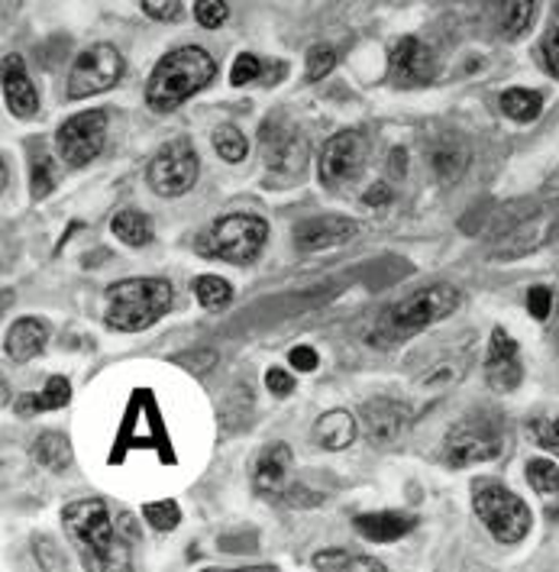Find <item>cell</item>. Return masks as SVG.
Listing matches in <instances>:
<instances>
[{
	"instance_id": "obj_1",
	"label": "cell",
	"mask_w": 559,
	"mask_h": 572,
	"mask_svg": "<svg viewBox=\"0 0 559 572\" xmlns=\"http://www.w3.org/2000/svg\"><path fill=\"white\" fill-rule=\"evenodd\" d=\"M62 521H66L69 540L74 544L81 563L88 570L117 572L130 567V550L124 547V540H120V534H117L104 501H71L69 507L62 511Z\"/></svg>"
},
{
	"instance_id": "obj_2",
	"label": "cell",
	"mask_w": 559,
	"mask_h": 572,
	"mask_svg": "<svg viewBox=\"0 0 559 572\" xmlns=\"http://www.w3.org/2000/svg\"><path fill=\"white\" fill-rule=\"evenodd\" d=\"M213 74H217V62L210 59L208 49L182 46L155 66V72L145 84V104L159 114H168L178 104H185L191 94L208 87Z\"/></svg>"
},
{
	"instance_id": "obj_3",
	"label": "cell",
	"mask_w": 559,
	"mask_h": 572,
	"mask_svg": "<svg viewBox=\"0 0 559 572\" xmlns=\"http://www.w3.org/2000/svg\"><path fill=\"white\" fill-rule=\"evenodd\" d=\"M172 285L162 279H127L107 288V327L137 334L172 307Z\"/></svg>"
},
{
	"instance_id": "obj_4",
	"label": "cell",
	"mask_w": 559,
	"mask_h": 572,
	"mask_svg": "<svg viewBox=\"0 0 559 572\" xmlns=\"http://www.w3.org/2000/svg\"><path fill=\"white\" fill-rule=\"evenodd\" d=\"M463 304L459 288L453 285H430L420 288L415 294H408L405 301L392 304L382 320H379V334H388L392 340L411 337L427 330L436 320H446L456 307Z\"/></svg>"
},
{
	"instance_id": "obj_5",
	"label": "cell",
	"mask_w": 559,
	"mask_h": 572,
	"mask_svg": "<svg viewBox=\"0 0 559 572\" xmlns=\"http://www.w3.org/2000/svg\"><path fill=\"white\" fill-rule=\"evenodd\" d=\"M269 236V223L256 214H230L220 217L208 233L201 236V253L233 262V266H246L253 262Z\"/></svg>"
},
{
	"instance_id": "obj_6",
	"label": "cell",
	"mask_w": 559,
	"mask_h": 572,
	"mask_svg": "<svg viewBox=\"0 0 559 572\" xmlns=\"http://www.w3.org/2000/svg\"><path fill=\"white\" fill-rule=\"evenodd\" d=\"M307 140L301 130L288 127L281 117H269L263 124V159H266V172H269V182L276 188H291L294 182L304 178L307 172ZM269 185V188H272Z\"/></svg>"
},
{
	"instance_id": "obj_7",
	"label": "cell",
	"mask_w": 559,
	"mask_h": 572,
	"mask_svg": "<svg viewBox=\"0 0 559 572\" xmlns=\"http://www.w3.org/2000/svg\"><path fill=\"white\" fill-rule=\"evenodd\" d=\"M473 507L498 544H521L531 530V507L498 482L476 486Z\"/></svg>"
},
{
	"instance_id": "obj_8",
	"label": "cell",
	"mask_w": 559,
	"mask_h": 572,
	"mask_svg": "<svg viewBox=\"0 0 559 572\" xmlns=\"http://www.w3.org/2000/svg\"><path fill=\"white\" fill-rule=\"evenodd\" d=\"M149 185L155 195L162 198H182L188 195L195 185H198V175H201V162H198V152L188 140H172L165 143L149 162Z\"/></svg>"
},
{
	"instance_id": "obj_9",
	"label": "cell",
	"mask_w": 559,
	"mask_h": 572,
	"mask_svg": "<svg viewBox=\"0 0 559 572\" xmlns=\"http://www.w3.org/2000/svg\"><path fill=\"white\" fill-rule=\"evenodd\" d=\"M124 56L101 43V46H91L84 49L69 72V97L71 101H81V97H91V94H101V91H110L120 78H124Z\"/></svg>"
},
{
	"instance_id": "obj_10",
	"label": "cell",
	"mask_w": 559,
	"mask_h": 572,
	"mask_svg": "<svg viewBox=\"0 0 559 572\" xmlns=\"http://www.w3.org/2000/svg\"><path fill=\"white\" fill-rule=\"evenodd\" d=\"M104 143H107V114H104V110L74 114V117H69V120L59 127V133H56L59 159H62L69 168H81V165H88L91 159H97Z\"/></svg>"
},
{
	"instance_id": "obj_11",
	"label": "cell",
	"mask_w": 559,
	"mask_h": 572,
	"mask_svg": "<svg viewBox=\"0 0 559 572\" xmlns=\"http://www.w3.org/2000/svg\"><path fill=\"white\" fill-rule=\"evenodd\" d=\"M501 453V433L486 418H466L453 424L446 433L443 456L450 466H469V463H489Z\"/></svg>"
},
{
	"instance_id": "obj_12",
	"label": "cell",
	"mask_w": 559,
	"mask_h": 572,
	"mask_svg": "<svg viewBox=\"0 0 559 572\" xmlns=\"http://www.w3.org/2000/svg\"><path fill=\"white\" fill-rule=\"evenodd\" d=\"M365 168V145L359 140V133H337L324 143L321 152V165L317 175L327 188H343L356 182Z\"/></svg>"
},
{
	"instance_id": "obj_13",
	"label": "cell",
	"mask_w": 559,
	"mask_h": 572,
	"mask_svg": "<svg viewBox=\"0 0 559 572\" xmlns=\"http://www.w3.org/2000/svg\"><path fill=\"white\" fill-rule=\"evenodd\" d=\"M388 78L398 87H420L436 78V56L420 43L418 36H401L388 56Z\"/></svg>"
},
{
	"instance_id": "obj_14",
	"label": "cell",
	"mask_w": 559,
	"mask_h": 572,
	"mask_svg": "<svg viewBox=\"0 0 559 572\" xmlns=\"http://www.w3.org/2000/svg\"><path fill=\"white\" fill-rule=\"evenodd\" d=\"M559 230V217L557 214H537L524 223H517L514 230L504 233L501 246L491 253L494 262H508V259H521V256H531L537 253L540 246H547L554 240V233Z\"/></svg>"
},
{
	"instance_id": "obj_15",
	"label": "cell",
	"mask_w": 559,
	"mask_h": 572,
	"mask_svg": "<svg viewBox=\"0 0 559 572\" xmlns=\"http://www.w3.org/2000/svg\"><path fill=\"white\" fill-rule=\"evenodd\" d=\"M408 418H411L408 405H401V401H395V398H372V401L362 405V415H359L362 433H365L369 443H375V446L395 443V440L401 436V430L408 428Z\"/></svg>"
},
{
	"instance_id": "obj_16",
	"label": "cell",
	"mask_w": 559,
	"mask_h": 572,
	"mask_svg": "<svg viewBox=\"0 0 559 572\" xmlns=\"http://www.w3.org/2000/svg\"><path fill=\"white\" fill-rule=\"evenodd\" d=\"M521 378H524V369H521L517 343L501 327H494L491 330L489 357H486V382L494 392H514L521 385Z\"/></svg>"
},
{
	"instance_id": "obj_17",
	"label": "cell",
	"mask_w": 559,
	"mask_h": 572,
	"mask_svg": "<svg viewBox=\"0 0 559 572\" xmlns=\"http://www.w3.org/2000/svg\"><path fill=\"white\" fill-rule=\"evenodd\" d=\"M294 236H298V246L304 253H321V249H334V246L350 243L352 236H356V223H352L350 217L337 214L311 217V220H304L294 230Z\"/></svg>"
},
{
	"instance_id": "obj_18",
	"label": "cell",
	"mask_w": 559,
	"mask_h": 572,
	"mask_svg": "<svg viewBox=\"0 0 559 572\" xmlns=\"http://www.w3.org/2000/svg\"><path fill=\"white\" fill-rule=\"evenodd\" d=\"M3 101H7V110L13 117H33L39 110V94L26 74V66L20 56H3Z\"/></svg>"
},
{
	"instance_id": "obj_19",
	"label": "cell",
	"mask_w": 559,
	"mask_h": 572,
	"mask_svg": "<svg viewBox=\"0 0 559 572\" xmlns=\"http://www.w3.org/2000/svg\"><path fill=\"white\" fill-rule=\"evenodd\" d=\"M418 527V517L401 514V511H375V514H359L356 517V530L372 540V544H392L401 540L405 534H411Z\"/></svg>"
},
{
	"instance_id": "obj_20",
	"label": "cell",
	"mask_w": 559,
	"mask_h": 572,
	"mask_svg": "<svg viewBox=\"0 0 559 572\" xmlns=\"http://www.w3.org/2000/svg\"><path fill=\"white\" fill-rule=\"evenodd\" d=\"M49 343V327L43 320H33V317H23L16 320L10 330H7V340H3V350L13 362H30L36 359Z\"/></svg>"
},
{
	"instance_id": "obj_21",
	"label": "cell",
	"mask_w": 559,
	"mask_h": 572,
	"mask_svg": "<svg viewBox=\"0 0 559 572\" xmlns=\"http://www.w3.org/2000/svg\"><path fill=\"white\" fill-rule=\"evenodd\" d=\"M288 469H291V446L288 443H269L263 453H259V463H256V476H253V486L256 492H281L284 479H288Z\"/></svg>"
},
{
	"instance_id": "obj_22",
	"label": "cell",
	"mask_w": 559,
	"mask_h": 572,
	"mask_svg": "<svg viewBox=\"0 0 559 572\" xmlns=\"http://www.w3.org/2000/svg\"><path fill=\"white\" fill-rule=\"evenodd\" d=\"M494 26L504 39H521L537 16V0H491Z\"/></svg>"
},
{
	"instance_id": "obj_23",
	"label": "cell",
	"mask_w": 559,
	"mask_h": 572,
	"mask_svg": "<svg viewBox=\"0 0 559 572\" xmlns=\"http://www.w3.org/2000/svg\"><path fill=\"white\" fill-rule=\"evenodd\" d=\"M356 440V418L350 411H327L324 418H317L314 424V443L324 450H347Z\"/></svg>"
},
{
	"instance_id": "obj_24",
	"label": "cell",
	"mask_w": 559,
	"mask_h": 572,
	"mask_svg": "<svg viewBox=\"0 0 559 572\" xmlns=\"http://www.w3.org/2000/svg\"><path fill=\"white\" fill-rule=\"evenodd\" d=\"M69 401H71V385L62 378V375H53L39 395H26V398L16 401V415L30 418V415H36V411H59V408H66Z\"/></svg>"
},
{
	"instance_id": "obj_25",
	"label": "cell",
	"mask_w": 559,
	"mask_h": 572,
	"mask_svg": "<svg viewBox=\"0 0 559 572\" xmlns=\"http://www.w3.org/2000/svg\"><path fill=\"white\" fill-rule=\"evenodd\" d=\"M527 482L547 504V514H559V469L550 459H531L527 463Z\"/></svg>"
},
{
	"instance_id": "obj_26",
	"label": "cell",
	"mask_w": 559,
	"mask_h": 572,
	"mask_svg": "<svg viewBox=\"0 0 559 572\" xmlns=\"http://www.w3.org/2000/svg\"><path fill=\"white\" fill-rule=\"evenodd\" d=\"M501 110H504V117H511V120H517V124H531V120L540 117L544 97H540V91L511 87V91L501 94Z\"/></svg>"
},
{
	"instance_id": "obj_27",
	"label": "cell",
	"mask_w": 559,
	"mask_h": 572,
	"mask_svg": "<svg viewBox=\"0 0 559 572\" xmlns=\"http://www.w3.org/2000/svg\"><path fill=\"white\" fill-rule=\"evenodd\" d=\"M110 230H114V236H117L120 243H127V246H149L152 236H155L152 220L145 214H140V211H120V214L114 217Z\"/></svg>"
},
{
	"instance_id": "obj_28",
	"label": "cell",
	"mask_w": 559,
	"mask_h": 572,
	"mask_svg": "<svg viewBox=\"0 0 559 572\" xmlns=\"http://www.w3.org/2000/svg\"><path fill=\"white\" fill-rule=\"evenodd\" d=\"M33 459H36L39 466L53 469V472H62L71 463L69 436H62V433H43V436L33 443Z\"/></svg>"
},
{
	"instance_id": "obj_29",
	"label": "cell",
	"mask_w": 559,
	"mask_h": 572,
	"mask_svg": "<svg viewBox=\"0 0 559 572\" xmlns=\"http://www.w3.org/2000/svg\"><path fill=\"white\" fill-rule=\"evenodd\" d=\"M430 159H433V168L443 182H456L463 175L466 162H469V152L459 140H446L443 145H433Z\"/></svg>"
},
{
	"instance_id": "obj_30",
	"label": "cell",
	"mask_w": 559,
	"mask_h": 572,
	"mask_svg": "<svg viewBox=\"0 0 559 572\" xmlns=\"http://www.w3.org/2000/svg\"><path fill=\"white\" fill-rule=\"evenodd\" d=\"M314 570L382 572L385 567H382L375 557H356V553H347V550H324V553H317V557H314Z\"/></svg>"
},
{
	"instance_id": "obj_31",
	"label": "cell",
	"mask_w": 559,
	"mask_h": 572,
	"mask_svg": "<svg viewBox=\"0 0 559 572\" xmlns=\"http://www.w3.org/2000/svg\"><path fill=\"white\" fill-rule=\"evenodd\" d=\"M213 149H217V155H220L223 162H230V165L243 162L246 152H249L246 137H243L236 127H217V130H213Z\"/></svg>"
},
{
	"instance_id": "obj_32",
	"label": "cell",
	"mask_w": 559,
	"mask_h": 572,
	"mask_svg": "<svg viewBox=\"0 0 559 572\" xmlns=\"http://www.w3.org/2000/svg\"><path fill=\"white\" fill-rule=\"evenodd\" d=\"M195 294H198L201 307H208V311H220V307H226V304H230L233 288H230V282H223L220 276H201V279L195 282Z\"/></svg>"
},
{
	"instance_id": "obj_33",
	"label": "cell",
	"mask_w": 559,
	"mask_h": 572,
	"mask_svg": "<svg viewBox=\"0 0 559 572\" xmlns=\"http://www.w3.org/2000/svg\"><path fill=\"white\" fill-rule=\"evenodd\" d=\"M30 182H33V198L43 201L53 195L56 188V172H53V159L46 152L33 155V165H30Z\"/></svg>"
},
{
	"instance_id": "obj_34",
	"label": "cell",
	"mask_w": 559,
	"mask_h": 572,
	"mask_svg": "<svg viewBox=\"0 0 559 572\" xmlns=\"http://www.w3.org/2000/svg\"><path fill=\"white\" fill-rule=\"evenodd\" d=\"M142 517L155 530H175L182 521V507L175 501H149V504H142Z\"/></svg>"
},
{
	"instance_id": "obj_35",
	"label": "cell",
	"mask_w": 559,
	"mask_h": 572,
	"mask_svg": "<svg viewBox=\"0 0 559 572\" xmlns=\"http://www.w3.org/2000/svg\"><path fill=\"white\" fill-rule=\"evenodd\" d=\"M540 52H544V66H547V72L559 78V0L554 3V16H550V26H547V33H544V46H540Z\"/></svg>"
},
{
	"instance_id": "obj_36",
	"label": "cell",
	"mask_w": 559,
	"mask_h": 572,
	"mask_svg": "<svg viewBox=\"0 0 559 572\" xmlns=\"http://www.w3.org/2000/svg\"><path fill=\"white\" fill-rule=\"evenodd\" d=\"M337 52L330 46H311L307 49V81H321L324 74L334 72Z\"/></svg>"
},
{
	"instance_id": "obj_37",
	"label": "cell",
	"mask_w": 559,
	"mask_h": 572,
	"mask_svg": "<svg viewBox=\"0 0 559 572\" xmlns=\"http://www.w3.org/2000/svg\"><path fill=\"white\" fill-rule=\"evenodd\" d=\"M195 16H198V23H201L205 30H217V26L226 23L230 7H226V0H198V3H195Z\"/></svg>"
},
{
	"instance_id": "obj_38",
	"label": "cell",
	"mask_w": 559,
	"mask_h": 572,
	"mask_svg": "<svg viewBox=\"0 0 559 572\" xmlns=\"http://www.w3.org/2000/svg\"><path fill=\"white\" fill-rule=\"evenodd\" d=\"M263 74V62L253 56V52H243V56H236V62H233V72H230V81L236 84V87H243V84H249V81H256Z\"/></svg>"
},
{
	"instance_id": "obj_39",
	"label": "cell",
	"mask_w": 559,
	"mask_h": 572,
	"mask_svg": "<svg viewBox=\"0 0 559 572\" xmlns=\"http://www.w3.org/2000/svg\"><path fill=\"white\" fill-rule=\"evenodd\" d=\"M142 10L159 20V23H175L182 20V0H142Z\"/></svg>"
},
{
	"instance_id": "obj_40",
	"label": "cell",
	"mask_w": 559,
	"mask_h": 572,
	"mask_svg": "<svg viewBox=\"0 0 559 572\" xmlns=\"http://www.w3.org/2000/svg\"><path fill=\"white\" fill-rule=\"evenodd\" d=\"M554 307V291L547 285H534L527 291V311L534 314V320H547Z\"/></svg>"
},
{
	"instance_id": "obj_41",
	"label": "cell",
	"mask_w": 559,
	"mask_h": 572,
	"mask_svg": "<svg viewBox=\"0 0 559 572\" xmlns=\"http://www.w3.org/2000/svg\"><path fill=\"white\" fill-rule=\"evenodd\" d=\"M213 362H217V353H213V350H198V353H182V357H175V365H185L188 372H208Z\"/></svg>"
},
{
	"instance_id": "obj_42",
	"label": "cell",
	"mask_w": 559,
	"mask_h": 572,
	"mask_svg": "<svg viewBox=\"0 0 559 572\" xmlns=\"http://www.w3.org/2000/svg\"><path fill=\"white\" fill-rule=\"evenodd\" d=\"M266 385H269V392H272L276 398H288V395L294 392V378H291L284 369H269V372H266Z\"/></svg>"
},
{
	"instance_id": "obj_43",
	"label": "cell",
	"mask_w": 559,
	"mask_h": 572,
	"mask_svg": "<svg viewBox=\"0 0 559 572\" xmlns=\"http://www.w3.org/2000/svg\"><path fill=\"white\" fill-rule=\"evenodd\" d=\"M288 359H291V365L301 369V372H314V369H317V353H314L311 347H294Z\"/></svg>"
},
{
	"instance_id": "obj_44",
	"label": "cell",
	"mask_w": 559,
	"mask_h": 572,
	"mask_svg": "<svg viewBox=\"0 0 559 572\" xmlns=\"http://www.w3.org/2000/svg\"><path fill=\"white\" fill-rule=\"evenodd\" d=\"M369 208H385L388 201H392V188L385 185V182H379V185H372L369 191H365V198H362Z\"/></svg>"
},
{
	"instance_id": "obj_45",
	"label": "cell",
	"mask_w": 559,
	"mask_h": 572,
	"mask_svg": "<svg viewBox=\"0 0 559 572\" xmlns=\"http://www.w3.org/2000/svg\"><path fill=\"white\" fill-rule=\"evenodd\" d=\"M388 168H392L395 178H401V175L408 172V152H405V149H392V155H388Z\"/></svg>"
},
{
	"instance_id": "obj_46",
	"label": "cell",
	"mask_w": 559,
	"mask_h": 572,
	"mask_svg": "<svg viewBox=\"0 0 559 572\" xmlns=\"http://www.w3.org/2000/svg\"><path fill=\"white\" fill-rule=\"evenodd\" d=\"M544 201H550V205H559V168L547 178V185H544Z\"/></svg>"
},
{
	"instance_id": "obj_47",
	"label": "cell",
	"mask_w": 559,
	"mask_h": 572,
	"mask_svg": "<svg viewBox=\"0 0 559 572\" xmlns=\"http://www.w3.org/2000/svg\"><path fill=\"white\" fill-rule=\"evenodd\" d=\"M554 428H557V440H559V418H557V421H554Z\"/></svg>"
}]
</instances>
